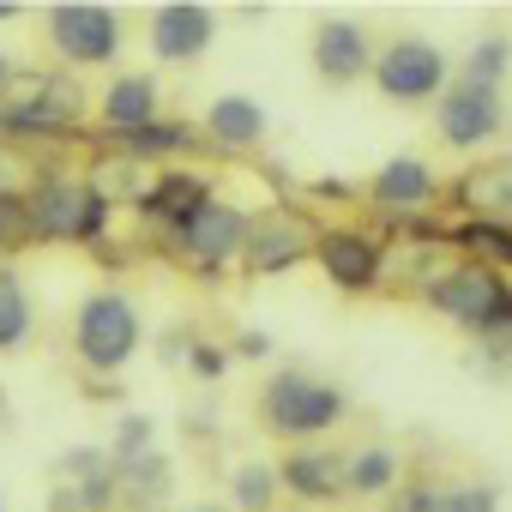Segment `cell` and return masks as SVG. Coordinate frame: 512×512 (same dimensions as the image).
<instances>
[{
  "instance_id": "obj_1",
  "label": "cell",
  "mask_w": 512,
  "mask_h": 512,
  "mask_svg": "<svg viewBox=\"0 0 512 512\" xmlns=\"http://www.w3.org/2000/svg\"><path fill=\"white\" fill-rule=\"evenodd\" d=\"M25 211H31L37 247H103L115 229L109 193L91 181V169H73V163H43L25 181Z\"/></svg>"
},
{
  "instance_id": "obj_2",
  "label": "cell",
  "mask_w": 512,
  "mask_h": 512,
  "mask_svg": "<svg viewBox=\"0 0 512 512\" xmlns=\"http://www.w3.org/2000/svg\"><path fill=\"white\" fill-rule=\"evenodd\" d=\"M253 410H260V428L284 446H314L326 434H338L350 422V392L314 368H272L260 380V398H253Z\"/></svg>"
},
{
  "instance_id": "obj_3",
  "label": "cell",
  "mask_w": 512,
  "mask_h": 512,
  "mask_svg": "<svg viewBox=\"0 0 512 512\" xmlns=\"http://www.w3.org/2000/svg\"><path fill=\"white\" fill-rule=\"evenodd\" d=\"M139 350H145V314L121 284H103L73 308V362L91 380L127 374Z\"/></svg>"
},
{
  "instance_id": "obj_4",
  "label": "cell",
  "mask_w": 512,
  "mask_h": 512,
  "mask_svg": "<svg viewBox=\"0 0 512 512\" xmlns=\"http://www.w3.org/2000/svg\"><path fill=\"white\" fill-rule=\"evenodd\" d=\"M422 302H428L446 326L470 332L476 344L512 332V278H500V272H488V266H476V260H458V253H452V266L422 290Z\"/></svg>"
},
{
  "instance_id": "obj_5",
  "label": "cell",
  "mask_w": 512,
  "mask_h": 512,
  "mask_svg": "<svg viewBox=\"0 0 512 512\" xmlns=\"http://www.w3.org/2000/svg\"><path fill=\"white\" fill-rule=\"evenodd\" d=\"M43 43L67 73H103L127 55V25L103 0H55L43 7Z\"/></svg>"
},
{
  "instance_id": "obj_6",
  "label": "cell",
  "mask_w": 512,
  "mask_h": 512,
  "mask_svg": "<svg viewBox=\"0 0 512 512\" xmlns=\"http://www.w3.org/2000/svg\"><path fill=\"white\" fill-rule=\"evenodd\" d=\"M368 85L392 103V109H434L440 91L452 85V55L428 37H392L374 49V67H368Z\"/></svg>"
},
{
  "instance_id": "obj_7",
  "label": "cell",
  "mask_w": 512,
  "mask_h": 512,
  "mask_svg": "<svg viewBox=\"0 0 512 512\" xmlns=\"http://www.w3.org/2000/svg\"><path fill=\"white\" fill-rule=\"evenodd\" d=\"M247 229H253V211L217 187V193H211L187 223H175V229H169V241H175L181 260L193 266V278L217 284V278H223V266H235V260H241Z\"/></svg>"
},
{
  "instance_id": "obj_8",
  "label": "cell",
  "mask_w": 512,
  "mask_h": 512,
  "mask_svg": "<svg viewBox=\"0 0 512 512\" xmlns=\"http://www.w3.org/2000/svg\"><path fill=\"white\" fill-rule=\"evenodd\" d=\"M506 121H512L506 91H488V85H470V79H452L434 103V139L452 157H476V151L500 145Z\"/></svg>"
},
{
  "instance_id": "obj_9",
  "label": "cell",
  "mask_w": 512,
  "mask_h": 512,
  "mask_svg": "<svg viewBox=\"0 0 512 512\" xmlns=\"http://www.w3.org/2000/svg\"><path fill=\"white\" fill-rule=\"evenodd\" d=\"M85 115V97L73 85V73H43V79H19L13 97H0V133L7 139H67Z\"/></svg>"
},
{
  "instance_id": "obj_10",
  "label": "cell",
  "mask_w": 512,
  "mask_h": 512,
  "mask_svg": "<svg viewBox=\"0 0 512 512\" xmlns=\"http://www.w3.org/2000/svg\"><path fill=\"white\" fill-rule=\"evenodd\" d=\"M314 235L320 223L296 205L253 211V229L241 241V278H284L296 266H314Z\"/></svg>"
},
{
  "instance_id": "obj_11",
  "label": "cell",
  "mask_w": 512,
  "mask_h": 512,
  "mask_svg": "<svg viewBox=\"0 0 512 512\" xmlns=\"http://www.w3.org/2000/svg\"><path fill=\"white\" fill-rule=\"evenodd\" d=\"M314 266L332 290L344 296H374L386 290V235L356 229V223H320L314 235Z\"/></svg>"
},
{
  "instance_id": "obj_12",
  "label": "cell",
  "mask_w": 512,
  "mask_h": 512,
  "mask_svg": "<svg viewBox=\"0 0 512 512\" xmlns=\"http://www.w3.org/2000/svg\"><path fill=\"white\" fill-rule=\"evenodd\" d=\"M217 43V13L205 0H163L145 13V49L157 67H199Z\"/></svg>"
},
{
  "instance_id": "obj_13",
  "label": "cell",
  "mask_w": 512,
  "mask_h": 512,
  "mask_svg": "<svg viewBox=\"0 0 512 512\" xmlns=\"http://www.w3.org/2000/svg\"><path fill=\"white\" fill-rule=\"evenodd\" d=\"M440 193H446L440 169H434L428 157H416V151L386 157V163L368 175V187H362V199H368L374 211L398 217V223H410V217H422L428 205H440Z\"/></svg>"
},
{
  "instance_id": "obj_14",
  "label": "cell",
  "mask_w": 512,
  "mask_h": 512,
  "mask_svg": "<svg viewBox=\"0 0 512 512\" xmlns=\"http://www.w3.org/2000/svg\"><path fill=\"white\" fill-rule=\"evenodd\" d=\"M374 31L362 19H320L314 25V43H308V61H314V79L344 91V85H362L368 67H374Z\"/></svg>"
},
{
  "instance_id": "obj_15",
  "label": "cell",
  "mask_w": 512,
  "mask_h": 512,
  "mask_svg": "<svg viewBox=\"0 0 512 512\" xmlns=\"http://www.w3.org/2000/svg\"><path fill=\"white\" fill-rule=\"evenodd\" d=\"M193 127H199V139H205L211 151H223V157H253V151L272 139V115H266V103H260V97H247V91H217Z\"/></svg>"
},
{
  "instance_id": "obj_16",
  "label": "cell",
  "mask_w": 512,
  "mask_h": 512,
  "mask_svg": "<svg viewBox=\"0 0 512 512\" xmlns=\"http://www.w3.org/2000/svg\"><path fill=\"white\" fill-rule=\"evenodd\" d=\"M151 121H163V79L151 67H121L115 79H103V91H97L103 139H127V133H139Z\"/></svg>"
},
{
  "instance_id": "obj_17",
  "label": "cell",
  "mask_w": 512,
  "mask_h": 512,
  "mask_svg": "<svg viewBox=\"0 0 512 512\" xmlns=\"http://www.w3.org/2000/svg\"><path fill=\"white\" fill-rule=\"evenodd\" d=\"M278 470V494H290L296 506H338L344 500V452L314 440V446H284V458H272Z\"/></svg>"
},
{
  "instance_id": "obj_18",
  "label": "cell",
  "mask_w": 512,
  "mask_h": 512,
  "mask_svg": "<svg viewBox=\"0 0 512 512\" xmlns=\"http://www.w3.org/2000/svg\"><path fill=\"white\" fill-rule=\"evenodd\" d=\"M217 193V175L211 169H181V163H169V169H157L139 193H133V211L151 223V229H175V223H187L205 199Z\"/></svg>"
},
{
  "instance_id": "obj_19",
  "label": "cell",
  "mask_w": 512,
  "mask_h": 512,
  "mask_svg": "<svg viewBox=\"0 0 512 512\" xmlns=\"http://www.w3.org/2000/svg\"><path fill=\"white\" fill-rule=\"evenodd\" d=\"M386 506L392 512H500V482H488V476H416Z\"/></svg>"
},
{
  "instance_id": "obj_20",
  "label": "cell",
  "mask_w": 512,
  "mask_h": 512,
  "mask_svg": "<svg viewBox=\"0 0 512 512\" xmlns=\"http://www.w3.org/2000/svg\"><path fill=\"white\" fill-rule=\"evenodd\" d=\"M410 482V458L392 440H362L344 452V500H392Z\"/></svg>"
},
{
  "instance_id": "obj_21",
  "label": "cell",
  "mask_w": 512,
  "mask_h": 512,
  "mask_svg": "<svg viewBox=\"0 0 512 512\" xmlns=\"http://www.w3.org/2000/svg\"><path fill=\"white\" fill-rule=\"evenodd\" d=\"M452 199H458L470 217H494V223H512V157H488V163H470V169L452 181Z\"/></svg>"
},
{
  "instance_id": "obj_22",
  "label": "cell",
  "mask_w": 512,
  "mask_h": 512,
  "mask_svg": "<svg viewBox=\"0 0 512 512\" xmlns=\"http://www.w3.org/2000/svg\"><path fill=\"white\" fill-rule=\"evenodd\" d=\"M446 247L458 253V260H476L488 272H512V223H494V217H458L446 229Z\"/></svg>"
},
{
  "instance_id": "obj_23",
  "label": "cell",
  "mask_w": 512,
  "mask_h": 512,
  "mask_svg": "<svg viewBox=\"0 0 512 512\" xmlns=\"http://www.w3.org/2000/svg\"><path fill=\"white\" fill-rule=\"evenodd\" d=\"M127 163H169V157H193V151H205V139H199V127L193 121H151V127H139V133H127V139H109Z\"/></svg>"
},
{
  "instance_id": "obj_24",
  "label": "cell",
  "mask_w": 512,
  "mask_h": 512,
  "mask_svg": "<svg viewBox=\"0 0 512 512\" xmlns=\"http://www.w3.org/2000/svg\"><path fill=\"white\" fill-rule=\"evenodd\" d=\"M31 338H37V302L19 266H0V356H19Z\"/></svg>"
},
{
  "instance_id": "obj_25",
  "label": "cell",
  "mask_w": 512,
  "mask_h": 512,
  "mask_svg": "<svg viewBox=\"0 0 512 512\" xmlns=\"http://www.w3.org/2000/svg\"><path fill=\"white\" fill-rule=\"evenodd\" d=\"M278 470L272 458H235L229 464V512H278Z\"/></svg>"
},
{
  "instance_id": "obj_26",
  "label": "cell",
  "mask_w": 512,
  "mask_h": 512,
  "mask_svg": "<svg viewBox=\"0 0 512 512\" xmlns=\"http://www.w3.org/2000/svg\"><path fill=\"white\" fill-rule=\"evenodd\" d=\"M115 482H121V500H133V506L157 512V506L169 500L175 470H169V458H163V452H145V458H133V464H115Z\"/></svg>"
},
{
  "instance_id": "obj_27",
  "label": "cell",
  "mask_w": 512,
  "mask_h": 512,
  "mask_svg": "<svg viewBox=\"0 0 512 512\" xmlns=\"http://www.w3.org/2000/svg\"><path fill=\"white\" fill-rule=\"evenodd\" d=\"M452 79H470V85H488V91H506L512 79V31H482L464 55V67Z\"/></svg>"
},
{
  "instance_id": "obj_28",
  "label": "cell",
  "mask_w": 512,
  "mask_h": 512,
  "mask_svg": "<svg viewBox=\"0 0 512 512\" xmlns=\"http://www.w3.org/2000/svg\"><path fill=\"white\" fill-rule=\"evenodd\" d=\"M103 452H109V464H133V458L157 452V422H151V416H139V410H127V416L115 422V440H109Z\"/></svg>"
},
{
  "instance_id": "obj_29",
  "label": "cell",
  "mask_w": 512,
  "mask_h": 512,
  "mask_svg": "<svg viewBox=\"0 0 512 512\" xmlns=\"http://www.w3.org/2000/svg\"><path fill=\"white\" fill-rule=\"evenodd\" d=\"M181 368L199 380V386H217L229 368H235V356H229V344H217V338H199V332H187V356H181Z\"/></svg>"
},
{
  "instance_id": "obj_30",
  "label": "cell",
  "mask_w": 512,
  "mask_h": 512,
  "mask_svg": "<svg viewBox=\"0 0 512 512\" xmlns=\"http://www.w3.org/2000/svg\"><path fill=\"white\" fill-rule=\"evenodd\" d=\"M37 247L31 235V211H25V193H7L0 199V266H13V253Z\"/></svg>"
},
{
  "instance_id": "obj_31",
  "label": "cell",
  "mask_w": 512,
  "mask_h": 512,
  "mask_svg": "<svg viewBox=\"0 0 512 512\" xmlns=\"http://www.w3.org/2000/svg\"><path fill=\"white\" fill-rule=\"evenodd\" d=\"M272 332H260V326H247V332H235V344H229V356L235 362H272Z\"/></svg>"
},
{
  "instance_id": "obj_32",
  "label": "cell",
  "mask_w": 512,
  "mask_h": 512,
  "mask_svg": "<svg viewBox=\"0 0 512 512\" xmlns=\"http://www.w3.org/2000/svg\"><path fill=\"white\" fill-rule=\"evenodd\" d=\"M308 199H320V205H356L362 199V187H350V181H308Z\"/></svg>"
},
{
  "instance_id": "obj_33",
  "label": "cell",
  "mask_w": 512,
  "mask_h": 512,
  "mask_svg": "<svg viewBox=\"0 0 512 512\" xmlns=\"http://www.w3.org/2000/svg\"><path fill=\"white\" fill-rule=\"evenodd\" d=\"M7 193H25V163L13 151H0V199H7Z\"/></svg>"
},
{
  "instance_id": "obj_34",
  "label": "cell",
  "mask_w": 512,
  "mask_h": 512,
  "mask_svg": "<svg viewBox=\"0 0 512 512\" xmlns=\"http://www.w3.org/2000/svg\"><path fill=\"white\" fill-rule=\"evenodd\" d=\"M25 73H19V61L13 55H0V97H13V85H19Z\"/></svg>"
},
{
  "instance_id": "obj_35",
  "label": "cell",
  "mask_w": 512,
  "mask_h": 512,
  "mask_svg": "<svg viewBox=\"0 0 512 512\" xmlns=\"http://www.w3.org/2000/svg\"><path fill=\"white\" fill-rule=\"evenodd\" d=\"M169 512H229V506H211V500H199V506H169Z\"/></svg>"
},
{
  "instance_id": "obj_36",
  "label": "cell",
  "mask_w": 512,
  "mask_h": 512,
  "mask_svg": "<svg viewBox=\"0 0 512 512\" xmlns=\"http://www.w3.org/2000/svg\"><path fill=\"white\" fill-rule=\"evenodd\" d=\"M19 19V7H13V0H0V25H13Z\"/></svg>"
},
{
  "instance_id": "obj_37",
  "label": "cell",
  "mask_w": 512,
  "mask_h": 512,
  "mask_svg": "<svg viewBox=\"0 0 512 512\" xmlns=\"http://www.w3.org/2000/svg\"><path fill=\"white\" fill-rule=\"evenodd\" d=\"M0 416H7V386H0Z\"/></svg>"
},
{
  "instance_id": "obj_38",
  "label": "cell",
  "mask_w": 512,
  "mask_h": 512,
  "mask_svg": "<svg viewBox=\"0 0 512 512\" xmlns=\"http://www.w3.org/2000/svg\"><path fill=\"white\" fill-rule=\"evenodd\" d=\"M500 344H506V356H512V332H506V338H500Z\"/></svg>"
},
{
  "instance_id": "obj_39",
  "label": "cell",
  "mask_w": 512,
  "mask_h": 512,
  "mask_svg": "<svg viewBox=\"0 0 512 512\" xmlns=\"http://www.w3.org/2000/svg\"><path fill=\"white\" fill-rule=\"evenodd\" d=\"M0 512H7V494H0Z\"/></svg>"
}]
</instances>
